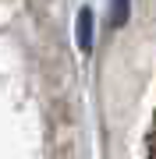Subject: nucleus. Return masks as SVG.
Here are the masks:
<instances>
[{
  "label": "nucleus",
  "mask_w": 156,
  "mask_h": 159,
  "mask_svg": "<svg viewBox=\"0 0 156 159\" xmlns=\"http://www.w3.org/2000/svg\"><path fill=\"white\" fill-rule=\"evenodd\" d=\"M78 50L82 53L92 50V11H89V7L78 11Z\"/></svg>",
  "instance_id": "nucleus-1"
},
{
  "label": "nucleus",
  "mask_w": 156,
  "mask_h": 159,
  "mask_svg": "<svg viewBox=\"0 0 156 159\" xmlns=\"http://www.w3.org/2000/svg\"><path fill=\"white\" fill-rule=\"evenodd\" d=\"M124 21H128V0H114V7H110V25L121 29Z\"/></svg>",
  "instance_id": "nucleus-2"
}]
</instances>
